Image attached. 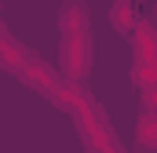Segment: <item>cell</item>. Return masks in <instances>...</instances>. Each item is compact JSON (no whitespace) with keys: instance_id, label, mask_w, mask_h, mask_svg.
<instances>
[{"instance_id":"cell-1","label":"cell","mask_w":157,"mask_h":153,"mask_svg":"<svg viewBox=\"0 0 157 153\" xmlns=\"http://www.w3.org/2000/svg\"><path fill=\"white\" fill-rule=\"evenodd\" d=\"M59 69H62V76H70L73 84L88 76V69H91V33H70V37H62Z\"/></svg>"},{"instance_id":"cell-2","label":"cell","mask_w":157,"mask_h":153,"mask_svg":"<svg viewBox=\"0 0 157 153\" xmlns=\"http://www.w3.org/2000/svg\"><path fill=\"white\" fill-rule=\"evenodd\" d=\"M59 29H62V37H70V33H91L88 4H84V0H66V4H62V11H59Z\"/></svg>"},{"instance_id":"cell-3","label":"cell","mask_w":157,"mask_h":153,"mask_svg":"<svg viewBox=\"0 0 157 153\" xmlns=\"http://www.w3.org/2000/svg\"><path fill=\"white\" fill-rule=\"evenodd\" d=\"M110 15H113V26H117L121 33H135L139 29V15H135V4L132 0H117Z\"/></svg>"},{"instance_id":"cell-4","label":"cell","mask_w":157,"mask_h":153,"mask_svg":"<svg viewBox=\"0 0 157 153\" xmlns=\"http://www.w3.org/2000/svg\"><path fill=\"white\" fill-rule=\"evenodd\" d=\"M154 18H157V7H154Z\"/></svg>"}]
</instances>
